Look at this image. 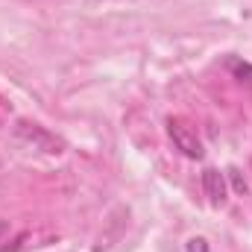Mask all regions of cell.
<instances>
[{
    "label": "cell",
    "mask_w": 252,
    "mask_h": 252,
    "mask_svg": "<svg viewBox=\"0 0 252 252\" xmlns=\"http://www.w3.org/2000/svg\"><path fill=\"white\" fill-rule=\"evenodd\" d=\"M229 176H232V182H235V190H238V193H244V190H247V182L238 176V170H235V167L229 170Z\"/></svg>",
    "instance_id": "cell-6"
},
{
    "label": "cell",
    "mask_w": 252,
    "mask_h": 252,
    "mask_svg": "<svg viewBox=\"0 0 252 252\" xmlns=\"http://www.w3.org/2000/svg\"><path fill=\"white\" fill-rule=\"evenodd\" d=\"M18 135H21V138H27L30 144H38L44 153H59V141H56V138H50L41 126H35V124H32V126H30V124H18Z\"/></svg>",
    "instance_id": "cell-3"
},
{
    "label": "cell",
    "mask_w": 252,
    "mask_h": 252,
    "mask_svg": "<svg viewBox=\"0 0 252 252\" xmlns=\"http://www.w3.org/2000/svg\"><path fill=\"white\" fill-rule=\"evenodd\" d=\"M202 190H205V196H208L214 205L226 202V179H223V173L214 170V167L202 170Z\"/></svg>",
    "instance_id": "cell-2"
},
{
    "label": "cell",
    "mask_w": 252,
    "mask_h": 252,
    "mask_svg": "<svg viewBox=\"0 0 252 252\" xmlns=\"http://www.w3.org/2000/svg\"><path fill=\"white\" fill-rule=\"evenodd\" d=\"M6 232H9V223H6V220H0V238H3Z\"/></svg>",
    "instance_id": "cell-7"
},
{
    "label": "cell",
    "mask_w": 252,
    "mask_h": 252,
    "mask_svg": "<svg viewBox=\"0 0 252 252\" xmlns=\"http://www.w3.org/2000/svg\"><path fill=\"white\" fill-rule=\"evenodd\" d=\"M185 252H208V241L205 238H190L185 244Z\"/></svg>",
    "instance_id": "cell-5"
},
{
    "label": "cell",
    "mask_w": 252,
    "mask_h": 252,
    "mask_svg": "<svg viewBox=\"0 0 252 252\" xmlns=\"http://www.w3.org/2000/svg\"><path fill=\"white\" fill-rule=\"evenodd\" d=\"M226 67H229V73H232L235 79L252 82V64L250 62H244V59H238V56H229V59H226Z\"/></svg>",
    "instance_id": "cell-4"
},
{
    "label": "cell",
    "mask_w": 252,
    "mask_h": 252,
    "mask_svg": "<svg viewBox=\"0 0 252 252\" xmlns=\"http://www.w3.org/2000/svg\"><path fill=\"white\" fill-rule=\"evenodd\" d=\"M167 135H170L173 147H176L182 156H188V158H202V144H199L196 132L188 129L182 121H170V124H167Z\"/></svg>",
    "instance_id": "cell-1"
}]
</instances>
